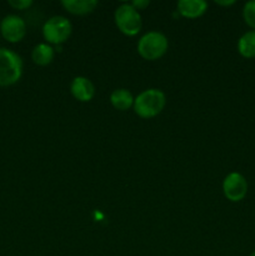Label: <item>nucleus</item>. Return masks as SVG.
Wrapping results in <instances>:
<instances>
[{
  "instance_id": "nucleus-7",
  "label": "nucleus",
  "mask_w": 255,
  "mask_h": 256,
  "mask_svg": "<svg viewBox=\"0 0 255 256\" xmlns=\"http://www.w3.org/2000/svg\"><path fill=\"white\" fill-rule=\"evenodd\" d=\"M0 32L2 38L9 42H19L26 34V24L22 18L18 15H6L0 22Z\"/></svg>"
},
{
  "instance_id": "nucleus-9",
  "label": "nucleus",
  "mask_w": 255,
  "mask_h": 256,
  "mask_svg": "<svg viewBox=\"0 0 255 256\" xmlns=\"http://www.w3.org/2000/svg\"><path fill=\"white\" fill-rule=\"evenodd\" d=\"M178 12L186 19H196L205 14L208 2L204 0H180L176 4Z\"/></svg>"
},
{
  "instance_id": "nucleus-10",
  "label": "nucleus",
  "mask_w": 255,
  "mask_h": 256,
  "mask_svg": "<svg viewBox=\"0 0 255 256\" xmlns=\"http://www.w3.org/2000/svg\"><path fill=\"white\" fill-rule=\"evenodd\" d=\"M96 0H62V5L72 15H88L96 9Z\"/></svg>"
},
{
  "instance_id": "nucleus-14",
  "label": "nucleus",
  "mask_w": 255,
  "mask_h": 256,
  "mask_svg": "<svg viewBox=\"0 0 255 256\" xmlns=\"http://www.w3.org/2000/svg\"><path fill=\"white\" fill-rule=\"evenodd\" d=\"M242 18L245 24L252 28V30H255V0L245 2L242 8Z\"/></svg>"
},
{
  "instance_id": "nucleus-8",
  "label": "nucleus",
  "mask_w": 255,
  "mask_h": 256,
  "mask_svg": "<svg viewBox=\"0 0 255 256\" xmlns=\"http://www.w3.org/2000/svg\"><path fill=\"white\" fill-rule=\"evenodd\" d=\"M70 92L78 102H89L95 95V86L92 80L88 79V78L76 76L72 79V85H70Z\"/></svg>"
},
{
  "instance_id": "nucleus-4",
  "label": "nucleus",
  "mask_w": 255,
  "mask_h": 256,
  "mask_svg": "<svg viewBox=\"0 0 255 256\" xmlns=\"http://www.w3.org/2000/svg\"><path fill=\"white\" fill-rule=\"evenodd\" d=\"M114 20L118 29L126 36H135L142 30V22L140 12L130 2H125L116 8Z\"/></svg>"
},
{
  "instance_id": "nucleus-16",
  "label": "nucleus",
  "mask_w": 255,
  "mask_h": 256,
  "mask_svg": "<svg viewBox=\"0 0 255 256\" xmlns=\"http://www.w3.org/2000/svg\"><path fill=\"white\" fill-rule=\"evenodd\" d=\"M130 4H132V6H134L135 9L139 12V10H142V9H145V8L149 6L150 2L149 0H134V2H130Z\"/></svg>"
},
{
  "instance_id": "nucleus-1",
  "label": "nucleus",
  "mask_w": 255,
  "mask_h": 256,
  "mask_svg": "<svg viewBox=\"0 0 255 256\" xmlns=\"http://www.w3.org/2000/svg\"><path fill=\"white\" fill-rule=\"evenodd\" d=\"M166 96L159 89H146L134 99L135 114L142 119H152L164 110Z\"/></svg>"
},
{
  "instance_id": "nucleus-3",
  "label": "nucleus",
  "mask_w": 255,
  "mask_h": 256,
  "mask_svg": "<svg viewBox=\"0 0 255 256\" xmlns=\"http://www.w3.org/2000/svg\"><path fill=\"white\" fill-rule=\"evenodd\" d=\"M169 48L168 38L160 32H149L142 35L138 42V52L140 56L149 62L164 56Z\"/></svg>"
},
{
  "instance_id": "nucleus-13",
  "label": "nucleus",
  "mask_w": 255,
  "mask_h": 256,
  "mask_svg": "<svg viewBox=\"0 0 255 256\" xmlns=\"http://www.w3.org/2000/svg\"><path fill=\"white\" fill-rule=\"evenodd\" d=\"M238 52L245 59L255 58V30H249L239 38Z\"/></svg>"
},
{
  "instance_id": "nucleus-5",
  "label": "nucleus",
  "mask_w": 255,
  "mask_h": 256,
  "mask_svg": "<svg viewBox=\"0 0 255 256\" xmlns=\"http://www.w3.org/2000/svg\"><path fill=\"white\" fill-rule=\"evenodd\" d=\"M72 32V22L65 16H52L42 26V35L48 44L60 45L68 42Z\"/></svg>"
},
{
  "instance_id": "nucleus-17",
  "label": "nucleus",
  "mask_w": 255,
  "mask_h": 256,
  "mask_svg": "<svg viewBox=\"0 0 255 256\" xmlns=\"http://www.w3.org/2000/svg\"><path fill=\"white\" fill-rule=\"evenodd\" d=\"M215 4L220 6H230L235 4V0H215Z\"/></svg>"
},
{
  "instance_id": "nucleus-18",
  "label": "nucleus",
  "mask_w": 255,
  "mask_h": 256,
  "mask_svg": "<svg viewBox=\"0 0 255 256\" xmlns=\"http://www.w3.org/2000/svg\"><path fill=\"white\" fill-rule=\"evenodd\" d=\"M249 256H255V250H254V252H252V254H250Z\"/></svg>"
},
{
  "instance_id": "nucleus-11",
  "label": "nucleus",
  "mask_w": 255,
  "mask_h": 256,
  "mask_svg": "<svg viewBox=\"0 0 255 256\" xmlns=\"http://www.w3.org/2000/svg\"><path fill=\"white\" fill-rule=\"evenodd\" d=\"M134 99L128 89H115L110 95V102L119 112H126L134 106Z\"/></svg>"
},
{
  "instance_id": "nucleus-12",
  "label": "nucleus",
  "mask_w": 255,
  "mask_h": 256,
  "mask_svg": "<svg viewBox=\"0 0 255 256\" xmlns=\"http://www.w3.org/2000/svg\"><path fill=\"white\" fill-rule=\"evenodd\" d=\"M54 49H52V45L48 44V42L38 44L32 52V62L36 65H40V66H46V65H49L50 62L54 60Z\"/></svg>"
},
{
  "instance_id": "nucleus-6",
  "label": "nucleus",
  "mask_w": 255,
  "mask_h": 256,
  "mask_svg": "<svg viewBox=\"0 0 255 256\" xmlns=\"http://www.w3.org/2000/svg\"><path fill=\"white\" fill-rule=\"evenodd\" d=\"M224 196L232 202H239L245 199L248 194V182L240 172H232L225 176L222 182Z\"/></svg>"
},
{
  "instance_id": "nucleus-2",
  "label": "nucleus",
  "mask_w": 255,
  "mask_h": 256,
  "mask_svg": "<svg viewBox=\"0 0 255 256\" xmlns=\"http://www.w3.org/2000/svg\"><path fill=\"white\" fill-rule=\"evenodd\" d=\"M22 75V58L8 48H0V86L16 84Z\"/></svg>"
},
{
  "instance_id": "nucleus-15",
  "label": "nucleus",
  "mask_w": 255,
  "mask_h": 256,
  "mask_svg": "<svg viewBox=\"0 0 255 256\" xmlns=\"http://www.w3.org/2000/svg\"><path fill=\"white\" fill-rule=\"evenodd\" d=\"M9 5L16 10L29 9L32 5V0H9Z\"/></svg>"
}]
</instances>
